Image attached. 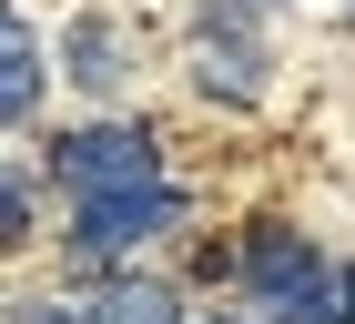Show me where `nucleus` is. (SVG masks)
<instances>
[{
    "mask_svg": "<svg viewBox=\"0 0 355 324\" xmlns=\"http://www.w3.org/2000/svg\"><path fill=\"white\" fill-rule=\"evenodd\" d=\"M31 102H41V41L0 10V122H21Z\"/></svg>",
    "mask_w": 355,
    "mask_h": 324,
    "instance_id": "423d86ee",
    "label": "nucleus"
},
{
    "mask_svg": "<svg viewBox=\"0 0 355 324\" xmlns=\"http://www.w3.org/2000/svg\"><path fill=\"white\" fill-rule=\"evenodd\" d=\"M203 91H214V102H264V51L203 21Z\"/></svg>",
    "mask_w": 355,
    "mask_h": 324,
    "instance_id": "20e7f679",
    "label": "nucleus"
},
{
    "mask_svg": "<svg viewBox=\"0 0 355 324\" xmlns=\"http://www.w3.org/2000/svg\"><path fill=\"white\" fill-rule=\"evenodd\" d=\"M21 233H31V192L0 183V243H21Z\"/></svg>",
    "mask_w": 355,
    "mask_h": 324,
    "instance_id": "6e6552de",
    "label": "nucleus"
},
{
    "mask_svg": "<svg viewBox=\"0 0 355 324\" xmlns=\"http://www.w3.org/2000/svg\"><path fill=\"white\" fill-rule=\"evenodd\" d=\"M71 81H92V91H112V81H122V41H112L102 21L71 30Z\"/></svg>",
    "mask_w": 355,
    "mask_h": 324,
    "instance_id": "0eeeda50",
    "label": "nucleus"
},
{
    "mask_svg": "<svg viewBox=\"0 0 355 324\" xmlns=\"http://www.w3.org/2000/svg\"><path fill=\"white\" fill-rule=\"evenodd\" d=\"M61 183L71 192H122V183H163V152H153V132H132V122H92V132L61 142Z\"/></svg>",
    "mask_w": 355,
    "mask_h": 324,
    "instance_id": "7ed1b4c3",
    "label": "nucleus"
},
{
    "mask_svg": "<svg viewBox=\"0 0 355 324\" xmlns=\"http://www.w3.org/2000/svg\"><path fill=\"white\" fill-rule=\"evenodd\" d=\"M71 324H183V304H173V284H142V273H122V284H102V294H92Z\"/></svg>",
    "mask_w": 355,
    "mask_h": 324,
    "instance_id": "39448f33",
    "label": "nucleus"
},
{
    "mask_svg": "<svg viewBox=\"0 0 355 324\" xmlns=\"http://www.w3.org/2000/svg\"><path fill=\"white\" fill-rule=\"evenodd\" d=\"M183 213V192L173 183H122V192H82V223H71V264H112V253H132L142 233H163Z\"/></svg>",
    "mask_w": 355,
    "mask_h": 324,
    "instance_id": "f03ea898",
    "label": "nucleus"
},
{
    "mask_svg": "<svg viewBox=\"0 0 355 324\" xmlns=\"http://www.w3.org/2000/svg\"><path fill=\"white\" fill-rule=\"evenodd\" d=\"M244 284H254V304H264L274 324H355V273H335L325 253L304 233H284V223H264V233L244 243Z\"/></svg>",
    "mask_w": 355,
    "mask_h": 324,
    "instance_id": "f257e3e1",
    "label": "nucleus"
}]
</instances>
